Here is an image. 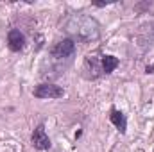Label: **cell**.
I'll list each match as a JSON object with an SVG mask.
<instances>
[{
  "mask_svg": "<svg viewBox=\"0 0 154 152\" xmlns=\"http://www.w3.org/2000/svg\"><path fill=\"white\" fill-rule=\"evenodd\" d=\"M108 4H111V2H93V5H95V7H106Z\"/></svg>",
  "mask_w": 154,
  "mask_h": 152,
  "instance_id": "obj_9",
  "label": "cell"
},
{
  "mask_svg": "<svg viewBox=\"0 0 154 152\" xmlns=\"http://www.w3.org/2000/svg\"><path fill=\"white\" fill-rule=\"evenodd\" d=\"M75 54V41L72 38H63L59 39L52 48H50V57L54 61H65L74 57Z\"/></svg>",
  "mask_w": 154,
  "mask_h": 152,
  "instance_id": "obj_2",
  "label": "cell"
},
{
  "mask_svg": "<svg viewBox=\"0 0 154 152\" xmlns=\"http://www.w3.org/2000/svg\"><path fill=\"white\" fill-rule=\"evenodd\" d=\"M7 47L11 52H22L25 47V36L20 29H9L7 32Z\"/></svg>",
  "mask_w": 154,
  "mask_h": 152,
  "instance_id": "obj_6",
  "label": "cell"
},
{
  "mask_svg": "<svg viewBox=\"0 0 154 152\" xmlns=\"http://www.w3.org/2000/svg\"><path fill=\"white\" fill-rule=\"evenodd\" d=\"M120 65V59L116 56H111V54H104L100 57V66H102V75H109L113 74L116 66Z\"/></svg>",
  "mask_w": 154,
  "mask_h": 152,
  "instance_id": "obj_8",
  "label": "cell"
},
{
  "mask_svg": "<svg viewBox=\"0 0 154 152\" xmlns=\"http://www.w3.org/2000/svg\"><path fill=\"white\" fill-rule=\"evenodd\" d=\"M65 32L79 43H93L100 38V23L97 18L84 14V13H74L68 14L63 23Z\"/></svg>",
  "mask_w": 154,
  "mask_h": 152,
  "instance_id": "obj_1",
  "label": "cell"
},
{
  "mask_svg": "<svg viewBox=\"0 0 154 152\" xmlns=\"http://www.w3.org/2000/svg\"><path fill=\"white\" fill-rule=\"evenodd\" d=\"M145 74H154V65H149V66L145 68Z\"/></svg>",
  "mask_w": 154,
  "mask_h": 152,
  "instance_id": "obj_10",
  "label": "cell"
},
{
  "mask_svg": "<svg viewBox=\"0 0 154 152\" xmlns=\"http://www.w3.org/2000/svg\"><path fill=\"white\" fill-rule=\"evenodd\" d=\"M109 122L118 129V132H122V134L127 132V116L122 113L120 109H116L115 106L109 109Z\"/></svg>",
  "mask_w": 154,
  "mask_h": 152,
  "instance_id": "obj_7",
  "label": "cell"
},
{
  "mask_svg": "<svg viewBox=\"0 0 154 152\" xmlns=\"http://www.w3.org/2000/svg\"><path fill=\"white\" fill-rule=\"evenodd\" d=\"M31 145H32L36 150H48V149L52 147L50 138H48V134H47V131H45V123H43V122H39L38 125L34 127V131H32V134H31Z\"/></svg>",
  "mask_w": 154,
  "mask_h": 152,
  "instance_id": "obj_4",
  "label": "cell"
},
{
  "mask_svg": "<svg viewBox=\"0 0 154 152\" xmlns=\"http://www.w3.org/2000/svg\"><path fill=\"white\" fill-rule=\"evenodd\" d=\"M82 72H84V77L88 81H95L102 75V66H100V61L93 56H88L84 59V66H82Z\"/></svg>",
  "mask_w": 154,
  "mask_h": 152,
  "instance_id": "obj_5",
  "label": "cell"
},
{
  "mask_svg": "<svg viewBox=\"0 0 154 152\" xmlns=\"http://www.w3.org/2000/svg\"><path fill=\"white\" fill-rule=\"evenodd\" d=\"M32 95L36 99H61V97H65V90L57 84L43 82V84H38L32 90Z\"/></svg>",
  "mask_w": 154,
  "mask_h": 152,
  "instance_id": "obj_3",
  "label": "cell"
}]
</instances>
